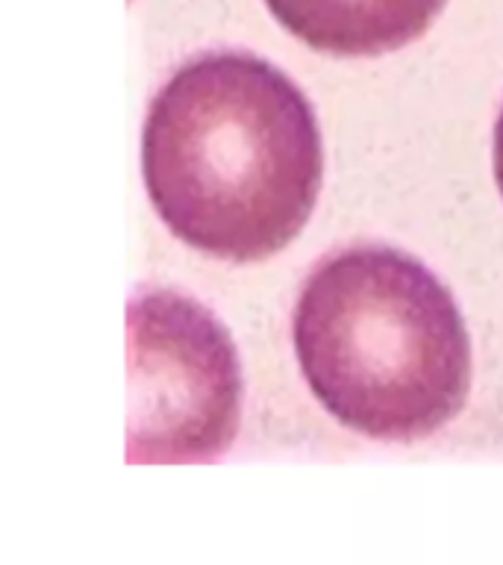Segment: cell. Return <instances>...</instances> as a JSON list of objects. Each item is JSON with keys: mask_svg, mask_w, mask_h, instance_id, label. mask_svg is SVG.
<instances>
[{"mask_svg": "<svg viewBox=\"0 0 503 565\" xmlns=\"http://www.w3.org/2000/svg\"><path fill=\"white\" fill-rule=\"evenodd\" d=\"M141 171L176 238L259 263L315 210L324 153L307 95L280 68L254 53H206L150 100Z\"/></svg>", "mask_w": 503, "mask_h": 565, "instance_id": "1", "label": "cell"}, {"mask_svg": "<svg viewBox=\"0 0 503 565\" xmlns=\"http://www.w3.org/2000/svg\"><path fill=\"white\" fill-rule=\"evenodd\" d=\"M291 330L312 395L362 436L424 439L465 404V321L439 277L395 247L356 245L321 259Z\"/></svg>", "mask_w": 503, "mask_h": 565, "instance_id": "2", "label": "cell"}, {"mask_svg": "<svg viewBox=\"0 0 503 565\" xmlns=\"http://www.w3.org/2000/svg\"><path fill=\"white\" fill-rule=\"evenodd\" d=\"M130 462H212L242 418V371L227 327L197 300L141 291L127 307Z\"/></svg>", "mask_w": 503, "mask_h": 565, "instance_id": "3", "label": "cell"}, {"mask_svg": "<svg viewBox=\"0 0 503 565\" xmlns=\"http://www.w3.org/2000/svg\"><path fill=\"white\" fill-rule=\"evenodd\" d=\"M271 15L312 51L379 56L415 42L445 0H265Z\"/></svg>", "mask_w": 503, "mask_h": 565, "instance_id": "4", "label": "cell"}, {"mask_svg": "<svg viewBox=\"0 0 503 565\" xmlns=\"http://www.w3.org/2000/svg\"><path fill=\"white\" fill-rule=\"evenodd\" d=\"M494 177H497V185L503 192V109L501 118H497V127H494Z\"/></svg>", "mask_w": 503, "mask_h": 565, "instance_id": "5", "label": "cell"}]
</instances>
